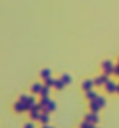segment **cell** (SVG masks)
Returning <instances> with one entry per match:
<instances>
[{
	"mask_svg": "<svg viewBox=\"0 0 119 128\" xmlns=\"http://www.w3.org/2000/svg\"><path fill=\"white\" fill-rule=\"evenodd\" d=\"M103 69H104L105 74L110 75L111 73H113L114 67H113V65H112V62H111V61H104V62H103Z\"/></svg>",
	"mask_w": 119,
	"mask_h": 128,
	"instance_id": "cell-1",
	"label": "cell"
},
{
	"mask_svg": "<svg viewBox=\"0 0 119 128\" xmlns=\"http://www.w3.org/2000/svg\"><path fill=\"white\" fill-rule=\"evenodd\" d=\"M109 75H103V76H99V78H97L95 81H94V84H96V86H102V84H105L109 81V78H107Z\"/></svg>",
	"mask_w": 119,
	"mask_h": 128,
	"instance_id": "cell-2",
	"label": "cell"
},
{
	"mask_svg": "<svg viewBox=\"0 0 119 128\" xmlns=\"http://www.w3.org/2000/svg\"><path fill=\"white\" fill-rule=\"evenodd\" d=\"M105 88H106V90L109 92H114V91H117V86L113 83V82H111V81H107L106 83H105Z\"/></svg>",
	"mask_w": 119,
	"mask_h": 128,
	"instance_id": "cell-3",
	"label": "cell"
},
{
	"mask_svg": "<svg viewBox=\"0 0 119 128\" xmlns=\"http://www.w3.org/2000/svg\"><path fill=\"white\" fill-rule=\"evenodd\" d=\"M90 107H91V110L94 111V113H97L98 110L101 108V106H99V104H98L97 102H96V99L91 100V103H90Z\"/></svg>",
	"mask_w": 119,
	"mask_h": 128,
	"instance_id": "cell-4",
	"label": "cell"
},
{
	"mask_svg": "<svg viewBox=\"0 0 119 128\" xmlns=\"http://www.w3.org/2000/svg\"><path fill=\"white\" fill-rule=\"evenodd\" d=\"M15 110L22 112V111H26V110H28V108H27V105L24 104V103H22V102H19L18 104L15 105Z\"/></svg>",
	"mask_w": 119,
	"mask_h": 128,
	"instance_id": "cell-5",
	"label": "cell"
},
{
	"mask_svg": "<svg viewBox=\"0 0 119 128\" xmlns=\"http://www.w3.org/2000/svg\"><path fill=\"white\" fill-rule=\"evenodd\" d=\"M92 86H94V82H92V81H86V82H83V84H82V88H83V90L89 91V90H91Z\"/></svg>",
	"mask_w": 119,
	"mask_h": 128,
	"instance_id": "cell-6",
	"label": "cell"
},
{
	"mask_svg": "<svg viewBox=\"0 0 119 128\" xmlns=\"http://www.w3.org/2000/svg\"><path fill=\"white\" fill-rule=\"evenodd\" d=\"M87 121H88V122H97L98 121L97 114H96V113L88 114V116H87Z\"/></svg>",
	"mask_w": 119,
	"mask_h": 128,
	"instance_id": "cell-7",
	"label": "cell"
},
{
	"mask_svg": "<svg viewBox=\"0 0 119 128\" xmlns=\"http://www.w3.org/2000/svg\"><path fill=\"white\" fill-rule=\"evenodd\" d=\"M98 96L97 94L95 92V91H92V90H89V91H87V98L90 99V100H94V99H96Z\"/></svg>",
	"mask_w": 119,
	"mask_h": 128,
	"instance_id": "cell-8",
	"label": "cell"
},
{
	"mask_svg": "<svg viewBox=\"0 0 119 128\" xmlns=\"http://www.w3.org/2000/svg\"><path fill=\"white\" fill-rule=\"evenodd\" d=\"M42 89H43V86H42V84L36 83V84H34V86H33V92L34 94H41Z\"/></svg>",
	"mask_w": 119,
	"mask_h": 128,
	"instance_id": "cell-9",
	"label": "cell"
},
{
	"mask_svg": "<svg viewBox=\"0 0 119 128\" xmlns=\"http://www.w3.org/2000/svg\"><path fill=\"white\" fill-rule=\"evenodd\" d=\"M53 86H54V88H57V89H63L64 86H65V83L61 81V78H60V80H57V81L54 80Z\"/></svg>",
	"mask_w": 119,
	"mask_h": 128,
	"instance_id": "cell-10",
	"label": "cell"
},
{
	"mask_svg": "<svg viewBox=\"0 0 119 128\" xmlns=\"http://www.w3.org/2000/svg\"><path fill=\"white\" fill-rule=\"evenodd\" d=\"M49 88H50V86H43L42 91H41V96H42V97H48V96H49V92H50Z\"/></svg>",
	"mask_w": 119,
	"mask_h": 128,
	"instance_id": "cell-11",
	"label": "cell"
},
{
	"mask_svg": "<svg viewBox=\"0 0 119 128\" xmlns=\"http://www.w3.org/2000/svg\"><path fill=\"white\" fill-rule=\"evenodd\" d=\"M41 75H42V78H44V80H46V78H51V72L49 70V69H44V70L41 73Z\"/></svg>",
	"mask_w": 119,
	"mask_h": 128,
	"instance_id": "cell-12",
	"label": "cell"
},
{
	"mask_svg": "<svg viewBox=\"0 0 119 128\" xmlns=\"http://www.w3.org/2000/svg\"><path fill=\"white\" fill-rule=\"evenodd\" d=\"M39 119H41V121L43 122V124H46V122L49 121V116H48V114L45 113H43V114H41V116H39Z\"/></svg>",
	"mask_w": 119,
	"mask_h": 128,
	"instance_id": "cell-13",
	"label": "cell"
},
{
	"mask_svg": "<svg viewBox=\"0 0 119 128\" xmlns=\"http://www.w3.org/2000/svg\"><path fill=\"white\" fill-rule=\"evenodd\" d=\"M61 81H63L65 84H69L71 83V81H72V78H69V75H64L63 78H61Z\"/></svg>",
	"mask_w": 119,
	"mask_h": 128,
	"instance_id": "cell-14",
	"label": "cell"
},
{
	"mask_svg": "<svg viewBox=\"0 0 119 128\" xmlns=\"http://www.w3.org/2000/svg\"><path fill=\"white\" fill-rule=\"evenodd\" d=\"M53 83H54V80L52 78H49L45 80V86H53Z\"/></svg>",
	"mask_w": 119,
	"mask_h": 128,
	"instance_id": "cell-15",
	"label": "cell"
},
{
	"mask_svg": "<svg viewBox=\"0 0 119 128\" xmlns=\"http://www.w3.org/2000/svg\"><path fill=\"white\" fill-rule=\"evenodd\" d=\"M96 102L99 104V106L101 107H103L105 105V99L103 98V97H97V98H96Z\"/></svg>",
	"mask_w": 119,
	"mask_h": 128,
	"instance_id": "cell-16",
	"label": "cell"
},
{
	"mask_svg": "<svg viewBox=\"0 0 119 128\" xmlns=\"http://www.w3.org/2000/svg\"><path fill=\"white\" fill-rule=\"evenodd\" d=\"M113 73L117 75H119V65L117 66V67H114V69H113Z\"/></svg>",
	"mask_w": 119,
	"mask_h": 128,
	"instance_id": "cell-17",
	"label": "cell"
},
{
	"mask_svg": "<svg viewBox=\"0 0 119 128\" xmlns=\"http://www.w3.org/2000/svg\"><path fill=\"white\" fill-rule=\"evenodd\" d=\"M26 128H34V126L30 124V125H27V127H26Z\"/></svg>",
	"mask_w": 119,
	"mask_h": 128,
	"instance_id": "cell-18",
	"label": "cell"
},
{
	"mask_svg": "<svg viewBox=\"0 0 119 128\" xmlns=\"http://www.w3.org/2000/svg\"><path fill=\"white\" fill-rule=\"evenodd\" d=\"M117 92H119V86H117Z\"/></svg>",
	"mask_w": 119,
	"mask_h": 128,
	"instance_id": "cell-19",
	"label": "cell"
}]
</instances>
